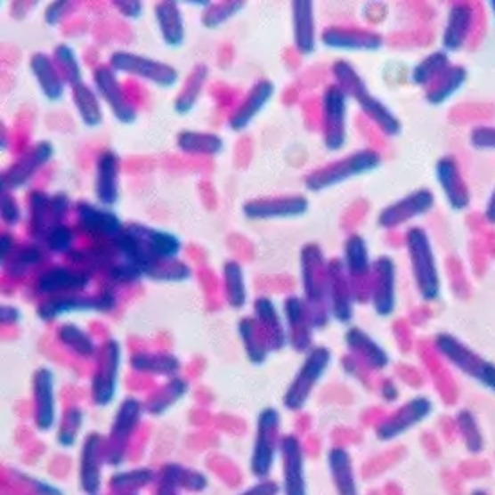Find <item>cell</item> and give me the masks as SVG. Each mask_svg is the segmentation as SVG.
Returning <instances> with one entry per match:
<instances>
[{
	"mask_svg": "<svg viewBox=\"0 0 495 495\" xmlns=\"http://www.w3.org/2000/svg\"><path fill=\"white\" fill-rule=\"evenodd\" d=\"M112 245L118 256L137 265L144 278H151L162 264L177 260L183 251V241L177 234L139 222L126 225Z\"/></svg>",
	"mask_w": 495,
	"mask_h": 495,
	"instance_id": "obj_1",
	"label": "cell"
},
{
	"mask_svg": "<svg viewBox=\"0 0 495 495\" xmlns=\"http://www.w3.org/2000/svg\"><path fill=\"white\" fill-rule=\"evenodd\" d=\"M382 164V158L373 150H361L353 155H348L346 158L339 162H332L329 166L321 168L313 174H310L304 181V186L308 191H322L332 186H337L341 183H346L350 179L366 175L373 170H377Z\"/></svg>",
	"mask_w": 495,
	"mask_h": 495,
	"instance_id": "obj_2",
	"label": "cell"
},
{
	"mask_svg": "<svg viewBox=\"0 0 495 495\" xmlns=\"http://www.w3.org/2000/svg\"><path fill=\"white\" fill-rule=\"evenodd\" d=\"M407 255L415 272L417 285L424 297L433 299L440 292V276L436 267V256L433 253L427 232L420 227H412L405 234Z\"/></svg>",
	"mask_w": 495,
	"mask_h": 495,
	"instance_id": "obj_3",
	"label": "cell"
},
{
	"mask_svg": "<svg viewBox=\"0 0 495 495\" xmlns=\"http://www.w3.org/2000/svg\"><path fill=\"white\" fill-rule=\"evenodd\" d=\"M109 65L116 72L130 74L139 79L150 81V84L160 89H172L179 84V70L168 63L135 54L130 51H116L110 54Z\"/></svg>",
	"mask_w": 495,
	"mask_h": 495,
	"instance_id": "obj_4",
	"label": "cell"
},
{
	"mask_svg": "<svg viewBox=\"0 0 495 495\" xmlns=\"http://www.w3.org/2000/svg\"><path fill=\"white\" fill-rule=\"evenodd\" d=\"M94 89L98 96L107 103L109 110L121 125H132L137 121L135 105L121 87L116 70L110 65H100L94 70Z\"/></svg>",
	"mask_w": 495,
	"mask_h": 495,
	"instance_id": "obj_5",
	"label": "cell"
},
{
	"mask_svg": "<svg viewBox=\"0 0 495 495\" xmlns=\"http://www.w3.org/2000/svg\"><path fill=\"white\" fill-rule=\"evenodd\" d=\"M53 157L54 144L51 141L37 142L3 174V190L13 193L20 188H26Z\"/></svg>",
	"mask_w": 495,
	"mask_h": 495,
	"instance_id": "obj_6",
	"label": "cell"
},
{
	"mask_svg": "<svg viewBox=\"0 0 495 495\" xmlns=\"http://www.w3.org/2000/svg\"><path fill=\"white\" fill-rule=\"evenodd\" d=\"M346 93L339 85L328 87L322 96L324 112V146L329 151H337L346 142Z\"/></svg>",
	"mask_w": 495,
	"mask_h": 495,
	"instance_id": "obj_7",
	"label": "cell"
},
{
	"mask_svg": "<svg viewBox=\"0 0 495 495\" xmlns=\"http://www.w3.org/2000/svg\"><path fill=\"white\" fill-rule=\"evenodd\" d=\"M76 218L81 231L100 241H114L125 231L123 220L112 209L103 206L79 202L76 206Z\"/></svg>",
	"mask_w": 495,
	"mask_h": 495,
	"instance_id": "obj_8",
	"label": "cell"
},
{
	"mask_svg": "<svg viewBox=\"0 0 495 495\" xmlns=\"http://www.w3.org/2000/svg\"><path fill=\"white\" fill-rule=\"evenodd\" d=\"M308 200L304 197H278V199H256L247 200L241 206V213L249 220H288L299 218L308 213Z\"/></svg>",
	"mask_w": 495,
	"mask_h": 495,
	"instance_id": "obj_9",
	"label": "cell"
},
{
	"mask_svg": "<svg viewBox=\"0 0 495 495\" xmlns=\"http://www.w3.org/2000/svg\"><path fill=\"white\" fill-rule=\"evenodd\" d=\"M121 158L114 150H103L96 160L94 195L100 206L114 207L119 202Z\"/></svg>",
	"mask_w": 495,
	"mask_h": 495,
	"instance_id": "obj_10",
	"label": "cell"
},
{
	"mask_svg": "<svg viewBox=\"0 0 495 495\" xmlns=\"http://www.w3.org/2000/svg\"><path fill=\"white\" fill-rule=\"evenodd\" d=\"M301 274L306 297L319 301L328 287V264L319 245L306 243L301 249Z\"/></svg>",
	"mask_w": 495,
	"mask_h": 495,
	"instance_id": "obj_11",
	"label": "cell"
},
{
	"mask_svg": "<svg viewBox=\"0 0 495 495\" xmlns=\"http://www.w3.org/2000/svg\"><path fill=\"white\" fill-rule=\"evenodd\" d=\"M276 93V85L271 79H260L258 84L245 96L241 105L234 110V114L229 118V128L232 132H241L249 126L255 118L269 105Z\"/></svg>",
	"mask_w": 495,
	"mask_h": 495,
	"instance_id": "obj_12",
	"label": "cell"
},
{
	"mask_svg": "<svg viewBox=\"0 0 495 495\" xmlns=\"http://www.w3.org/2000/svg\"><path fill=\"white\" fill-rule=\"evenodd\" d=\"M433 204H434V199L429 190H420L417 193H410L409 197L402 199L400 202L387 206L378 215V225L385 227V229H393L396 225L405 223L410 218L431 211Z\"/></svg>",
	"mask_w": 495,
	"mask_h": 495,
	"instance_id": "obj_13",
	"label": "cell"
},
{
	"mask_svg": "<svg viewBox=\"0 0 495 495\" xmlns=\"http://www.w3.org/2000/svg\"><path fill=\"white\" fill-rule=\"evenodd\" d=\"M91 281L89 272L77 271V269H69V267H53L45 271L38 281L37 288L42 294L47 296H58V294H74L81 292Z\"/></svg>",
	"mask_w": 495,
	"mask_h": 495,
	"instance_id": "obj_14",
	"label": "cell"
},
{
	"mask_svg": "<svg viewBox=\"0 0 495 495\" xmlns=\"http://www.w3.org/2000/svg\"><path fill=\"white\" fill-rule=\"evenodd\" d=\"M29 69H31L45 100L56 103L63 98L67 84H65V79L54 61V58H51L45 53H35L29 58Z\"/></svg>",
	"mask_w": 495,
	"mask_h": 495,
	"instance_id": "obj_15",
	"label": "cell"
},
{
	"mask_svg": "<svg viewBox=\"0 0 495 495\" xmlns=\"http://www.w3.org/2000/svg\"><path fill=\"white\" fill-rule=\"evenodd\" d=\"M116 304V297L112 292H105L94 297H85V296H77V294H69L63 297H54L51 301H47L45 304L40 306L38 313L42 319H53L60 313L65 312H74V310H112Z\"/></svg>",
	"mask_w": 495,
	"mask_h": 495,
	"instance_id": "obj_16",
	"label": "cell"
},
{
	"mask_svg": "<svg viewBox=\"0 0 495 495\" xmlns=\"http://www.w3.org/2000/svg\"><path fill=\"white\" fill-rule=\"evenodd\" d=\"M153 15L162 42L172 49L181 47L186 40V28L179 3H175V0H162V3L155 4Z\"/></svg>",
	"mask_w": 495,
	"mask_h": 495,
	"instance_id": "obj_17",
	"label": "cell"
},
{
	"mask_svg": "<svg viewBox=\"0 0 495 495\" xmlns=\"http://www.w3.org/2000/svg\"><path fill=\"white\" fill-rule=\"evenodd\" d=\"M322 44L339 51H378L384 42L382 37L373 31L329 28L322 33Z\"/></svg>",
	"mask_w": 495,
	"mask_h": 495,
	"instance_id": "obj_18",
	"label": "cell"
},
{
	"mask_svg": "<svg viewBox=\"0 0 495 495\" xmlns=\"http://www.w3.org/2000/svg\"><path fill=\"white\" fill-rule=\"evenodd\" d=\"M292 6V31L294 45L301 54H312L315 51V20L313 4L310 0H294Z\"/></svg>",
	"mask_w": 495,
	"mask_h": 495,
	"instance_id": "obj_19",
	"label": "cell"
},
{
	"mask_svg": "<svg viewBox=\"0 0 495 495\" xmlns=\"http://www.w3.org/2000/svg\"><path fill=\"white\" fill-rule=\"evenodd\" d=\"M375 272V308L378 313L387 315L394 308V278H396V269L391 258L382 256L375 262L373 267Z\"/></svg>",
	"mask_w": 495,
	"mask_h": 495,
	"instance_id": "obj_20",
	"label": "cell"
},
{
	"mask_svg": "<svg viewBox=\"0 0 495 495\" xmlns=\"http://www.w3.org/2000/svg\"><path fill=\"white\" fill-rule=\"evenodd\" d=\"M119 357H121V348L116 341L107 343L105 352H103V362L94 377V389H96V398L101 403H107L112 400L114 391H116V380H118V369H119Z\"/></svg>",
	"mask_w": 495,
	"mask_h": 495,
	"instance_id": "obj_21",
	"label": "cell"
},
{
	"mask_svg": "<svg viewBox=\"0 0 495 495\" xmlns=\"http://www.w3.org/2000/svg\"><path fill=\"white\" fill-rule=\"evenodd\" d=\"M223 139L213 132L183 130L177 134V148L186 155H220L223 151Z\"/></svg>",
	"mask_w": 495,
	"mask_h": 495,
	"instance_id": "obj_22",
	"label": "cell"
},
{
	"mask_svg": "<svg viewBox=\"0 0 495 495\" xmlns=\"http://www.w3.org/2000/svg\"><path fill=\"white\" fill-rule=\"evenodd\" d=\"M328 359H329L328 350H315V352L308 357L304 368L301 369V373H299L297 378H296V384L292 385V391H290L288 396H287L288 403H301V402H303V398L306 396L304 393H306V391L317 382V378L324 373V369H326V366H328Z\"/></svg>",
	"mask_w": 495,
	"mask_h": 495,
	"instance_id": "obj_23",
	"label": "cell"
},
{
	"mask_svg": "<svg viewBox=\"0 0 495 495\" xmlns=\"http://www.w3.org/2000/svg\"><path fill=\"white\" fill-rule=\"evenodd\" d=\"M440 184L449 199V204L454 209H463L468 206V190H465L461 177L458 174V166H456V160L447 157L442 158L438 162V168H436Z\"/></svg>",
	"mask_w": 495,
	"mask_h": 495,
	"instance_id": "obj_24",
	"label": "cell"
},
{
	"mask_svg": "<svg viewBox=\"0 0 495 495\" xmlns=\"http://www.w3.org/2000/svg\"><path fill=\"white\" fill-rule=\"evenodd\" d=\"M72 103L81 123L85 126L96 128L103 123V110L96 89L89 87L87 84L72 87Z\"/></svg>",
	"mask_w": 495,
	"mask_h": 495,
	"instance_id": "obj_25",
	"label": "cell"
},
{
	"mask_svg": "<svg viewBox=\"0 0 495 495\" xmlns=\"http://www.w3.org/2000/svg\"><path fill=\"white\" fill-rule=\"evenodd\" d=\"M207 76H209V69H207L206 63H197L193 67V70L190 72L183 91L177 94V98L174 101L175 114L188 116L197 107V101H199V98L202 94V89L206 85Z\"/></svg>",
	"mask_w": 495,
	"mask_h": 495,
	"instance_id": "obj_26",
	"label": "cell"
},
{
	"mask_svg": "<svg viewBox=\"0 0 495 495\" xmlns=\"http://www.w3.org/2000/svg\"><path fill=\"white\" fill-rule=\"evenodd\" d=\"M359 101V107L361 110L387 135V137H394L400 134L402 130V125L398 121V118L377 98H373L369 94V91L359 94L355 98Z\"/></svg>",
	"mask_w": 495,
	"mask_h": 495,
	"instance_id": "obj_27",
	"label": "cell"
},
{
	"mask_svg": "<svg viewBox=\"0 0 495 495\" xmlns=\"http://www.w3.org/2000/svg\"><path fill=\"white\" fill-rule=\"evenodd\" d=\"M29 231L38 241H44L45 234L54 227L51 215V197L44 191H31L29 195Z\"/></svg>",
	"mask_w": 495,
	"mask_h": 495,
	"instance_id": "obj_28",
	"label": "cell"
},
{
	"mask_svg": "<svg viewBox=\"0 0 495 495\" xmlns=\"http://www.w3.org/2000/svg\"><path fill=\"white\" fill-rule=\"evenodd\" d=\"M345 271L350 278H364L371 271L368 243L361 234H352L345 243Z\"/></svg>",
	"mask_w": 495,
	"mask_h": 495,
	"instance_id": "obj_29",
	"label": "cell"
},
{
	"mask_svg": "<svg viewBox=\"0 0 495 495\" xmlns=\"http://www.w3.org/2000/svg\"><path fill=\"white\" fill-rule=\"evenodd\" d=\"M44 260H45V253H44V249H42L40 245H37V243L22 245L10 256V260L4 264V269H6L8 276L20 278L28 271H31L37 265H40Z\"/></svg>",
	"mask_w": 495,
	"mask_h": 495,
	"instance_id": "obj_30",
	"label": "cell"
},
{
	"mask_svg": "<svg viewBox=\"0 0 495 495\" xmlns=\"http://www.w3.org/2000/svg\"><path fill=\"white\" fill-rule=\"evenodd\" d=\"M223 285L225 297L232 308H241L247 301V287L243 269L238 262L229 260L223 264Z\"/></svg>",
	"mask_w": 495,
	"mask_h": 495,
	"instance_id": "obj_31",
	"label": "cell"
},
{
	"mask_svg": "<svg viewBox=\"0 0 495 495\" xmlns=\"http://www.w3.org/2000/svg\"><path fill=\"white\" fill-rule=\"evenodd\" d=\"M53 58H54L63 79H65V84L70 85V89L84 84V72H81L77 54L74 53V49L70 45L58 44L56 49H54Z\"/></svg>",
	"mask_w": 495,
	"mask_h": 495,
	"instance_id": "obj_32",
	"label": "cell"
},
{
	"mask_svg": "<svg viewBox=\"0 0 495 495\" xmlns=\"http://www.w3.org/2000/svg\"><path fill=\"white\" fill-rule=\"evenodd\" d=\"M255 310H256L258 322L269 332V339H271L272 346L281 348L283 334H281V324H280V317H278L274 303L269 297H258L255 303Z\"/></svg>",
	"mask_w": 495,
	"mask_h": 495,
	"instance_id": "obj_33",
	"label": "cell"
},
{
	"mask_svg": "<svg viewBox=\"0 0 495 495\" xmlns=\"http://www.w3.org/2000/svg\"><path fill=\"white\" fill-rule=\"evenodd\" d=\"M470 10L465 6H458L450 12L449 17V26L445 31V38L443 44L449 51H458L465 40V35L468 31L470 26Z\"/></svg>",
	"mask_w": 495,
	"mask_h": 495,
	"instance_id": "obj_34",
	"label": "cell"
},
{
	"mask_svg": "<svg viewBox=\"0 0 495 495\" xmlns=\"http://www.w3.org/2000/svg\"><path fill=\"white\" fill-rule=\"evenodd\" d=\"M247 3L243 0H225V3H213L202 15V26L207 29H216L236 17Z\"/></svg>",
	"mask_w": 495,
	"mask_h": 495,
	"instance_id": "obj_35",
	"label": "cell"
},
{
	"mask_svg": "<svg viewBox=\"0 0 495 495\" xmlns=\"http://www.w3.org/2000/svg\"><path fill=\"white\" fill-rule=\"evenodd\" d=\"M239 334L243 337V343L247 346V353L255 364H260L265 361V346L262 337H258V326L253 319H243L239 322Z\"/></svg>",
	"mask_w": 495,
	"mask_h": 495,
	"instance_id": "obj_36",
	"label": "cell"
},
{
	"mask_svg": "<svg viewBox=\"0 0 495 495\" xmlns=\"http://www.w3.org/2000/svg\"><path fill=\"white\" fill-rule=\"evenodd\" d=\"M44 245L51 255H69L72 251V245H74V232L65 223L54 225L45 234Z\"/></svg>",
	"mask_w": 495,
	"mask_h": 495,
	"instance_id": "obj_37",
	"label": "cell"
},
{
	"mask_svg": "<svg viewBox=\"0 0 495 495\" xmlns=\"http://www.w3.org/2000/svg\"><path fill=\"white\" fill-rule=\"evenodd\" d=\"M132 366L141 371L174 373L177 371L179 362L172 355H137L132 359Z\"/></svg>",
	"mask_w": 495,
	"mask_h": 495,
	"instance_id": "obj_38",
	"label": "cell"
},
{
	"mask_svg": "<svg viewBox=\"0 0 495 495\" xmlns=\"http://www.w3.org/2000/svg\"><path fill=\"white\" fill-rule=\"evenodd\" d=\"M60 339H61V343L70 346L79 355H85L87 357V355L94 353L93 341L84 332H81L79 328H76L72 324H67V326L60 328Z\"/></svg>",
	"mask_w": 495,
	"mask_h": 495,
	"instance_id": "obj_39",
	"label": "cell"
},
{
	"mask_svg": "<svg viewBox=\"0 0 495 495\" xmlns=\"http://www.w3.org/2000/svg\"><path fill=\"white\" fill-rule=\"evenodd\" d=\"M107 274H109V278H110L114 283H121V285L137 283L139 280L144 278L142 271H141L137 265H134V264H130V262H126V260H123V258L116 260V262L107 269Z\"/></svg>",
	"mask_w": 495,
	"mask_h": 495,
	"instance_id": "obj_40",
	"label": "cell"
},
{
	"mask_svg": "<svg viewBox=\"0 0 495 495\" xmlns=\"http://www.w3.org/2000/svg\"><path fill=\"white\" fill-rule=\"evenodd\" d=\"M445 63H447V58L443 54H438V53L431 54L426 61H422L415 69V72H412V81H415V84H427V81L433 79V76L436 72H440L445 67Z\"/></svg>",
	"mask_w": 495,
	"mask_h": 495,
	"instance_id": "obj_41",
	"label": "cell"
},
{
	"mask_svg": "<svg viewBox=\"0 0 495 495\" xmlns=\"http://www.w3.org/2000/svg\"><path fill=\"white\" fill-rule=\"evenodd\" d=\"M463 77H465V72H463L461 69L450 70V74H449L447 79L443 81L442 89L433 91V93L427 96V100H429L431 103H442L445 98H449L450 94H454V91L463 84Z\"/></svg>",
	"mask_w": 495,
	"mask_h": 495,
	"instance_id": "obj_42",
	"label": "cell"
},
{
	"mask_svg": "<svg viewBox=\"0 0 495 495\" xmlns=\"http://www.w3.org/2000/svg\"><path fill=\"white\" fill-rule=\"evenodd\" d=\"M0 218H3V222L8 225H17L22 218V211L17 199L4 190H3V197H0Z\"/></svg>",
	"mask_w": 495,
	"mask_h": 495,
	"instance_id": "obj_43",
	"label": "cell"
},
{
	"mask_svg": "<svg viewBox=\"0 0 495 495\" xmlns=\"http://www.w3.org/2000/svg\"><path fill=\"white\" fill-rule=\"evenodd\" d=\"M72 3H63V0H54V3H51L47 8H45V13H44V20L47 26L54 28L58 26L63 17L72 10Z\"/></svg>",
	"mask_w": 495,
	"mask_h": 495,
	"instance_id": "obj_44",
	"label": "cell"
},
{
	"mask_svg": "<svg viewBox=\"0 0 495 495\" xmlns=\"http://www.w3.org/2000/svg\"><path fill=\"white\" fill-rule=\"evenodd\" d=\"M112 6L119 12L121 17L128 20H139L142 17V3L141 0H114Z\"/></svg>",
	"mask_w": 495,
	"mask_h": 495,
	"instance_id": "obj_45",
	"label": "cell"
},
{
	"mask_svg": "<svg viewBox=\"0 0 495 495\" xmlns=\"http://www.w3.org/2000/svg\"><path fill=\"white\" fill-rule=\"evenodd\" d=\"M70 207V199L65 193H56L51 197V215H53V225L63 223V218L67 216Z\"/></svg>",
	"mask_w": 495,
	"mask_h": 495,
	"instance_id": "obj_46",
	"label": "cell"
},
{
	"mask_svg": "<svg viewBox=\"0 0 495 495\" xmlns=\"http://www.w3.org/2000/svg\"><path fill=\"white\" fill-rule=\"evenodd\" d=\"M472 144L477 148L495 150V130L493 128H477L472 134Z\"/></svg>",
	"mask_w": 495,
	"mask_h": 495,
	"instance_id": "obj_47",
	"label": "cell"
},
{
	"mask_svg": "<svg viewBox=\"0 0 495 495\" xmlns=\"http://www.w3.org/2000/svg\"><path fill=\"white\" fill-rule=\"evenodd\" d=\"M15 251H17L15 238L10 232H3V236H0V262H3V265L10 260V256Z\"/></svg>",
	"mask_w": 495,
	"mask_h": 495,
	"instance_id": "obj_48",
	"label": "cell"
},
{
	"mask_svg": "<svg viewBox=\"0 0 495 495\" xmlns=\"http://www.w3.org/2000/svg\"><path fill=\"white\" fill-rule=\"evenodd\" d=\"M20 317V313H19V310L17 308H13V306H3V322L4 324H13V322H17V319Z\"/></svg>",
	"mask_w": 495,
	"mask_h": 495,
	"instance_id": "obj_49",
	"label": "cell"
},
{
	"mask_svg": "<svg viewBox=\"0 0 495 495\" xmlns=\"http://www.w3.org/2000/svg\"><path fill=\"white\" fill-rule=\"evenodd\" d=\"M486 215H488V218H490L491 222H495V191H493V197H491V200H490V204H488Z\"/></svg>",
	"mask_w": 495,
	"mask_h": 495,
	"instance_id": "obj_50",
	"label": "cell"
},
{
	"mask_svg": "<svg viewBox=\"0 0 495 495\" xmlns=\"http://www.w3.org/2000/svg\"><path fill=\"white\" fill-rule=\"evenodd\" d=\"M493 13H495V10H493Z\"/></svg>",
	"mask_w": 495,
	"mask_h": 495,
	"instance_id": "obj_51",
	"label": "cell"
}]
</instances>
